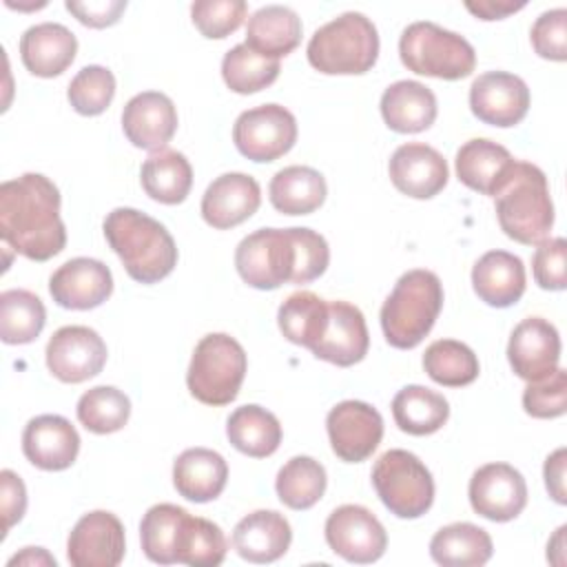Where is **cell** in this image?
Returning <instances> with one entry per match:
<instances>
[{"label": "cell", "instance_id": "ee69618b", "mask_svg": "<svg viewBox=\"0 0 567 567\" xmlns=\"http://www.w3.org/2000/svg\"><path fill=\"white\" fill-rule=\"evenodd\" d=\"M66 97L75 113L100 115L115 97V75L100 64H89L75 73L69 82Z\"/></svg>", "mask_w": 567, "mask_h": 567}, {"label": "cell", "instance_id": "f546056e", "mask_svg": "<svg viewBox=\"0 0 567 567\" xmlns=\"http://www.w3.org/2000/svg\"><path fill=\"white\" fill-rule=\"evenodd\" d=\"M301 18L284 4H266L248 18L246 44L272 60L292 53L301 42Z\"/></svg>", "mask_w": 567, "mask_h": 567}, {"label": "cell", "instance_id": "4fadbf2b", "mask_svg": "<svg viewBox=\"0 0 567 567\" xmlns=\"http://www.w3.org/2000/svg\"><path fill=\"white\" fill-rule=\"evenodd\" d=\"M332 452L346 463H361L383 439V419L365 401H341L326 416Z\"/></svg>", "mask_w": 567, "mask_h": 567}, {"label": "cell", "instance_id": "cb8c5ba5", "mask_svg": "<svg viewBox=\"0 0 567 567\" xmlns=\"http://www.w3.org/2000/svg\"><path fill=\"white\" fill-rule=\"evenodd\" d=\"M292 540L290 523L275 509H255L233 529V549L248 563L279 560Z\"/></svg>", "mask_w": 567, "mask_h": 567}, {"label": "cell", "instance_id": "ab89813d", "mask_svg": "<svg viewBox=\"0 0 567 567\" xmlns=\"http://www.w3.org/2000/svg\"><path fill=\"white\" fill-rule=\"evenodd\" d=\"M423 370L439 385L463 388L476 381L481 365L474 350L463 341L439 339L425 348Z\"/></svg>", "mask_w": 567, "mask_h": 567}, {"label": "cell", "instance_id": "f5cc1de1", "mask_svg": "<svg viewBox=\"0 0 567 567\" xmlns=\"http://www.w3.org/2000/svg\"><path fill=\"white\" fill-rule=\"evenodd\" d=\"M523 7H525V0H520V2H512V0H496V2L494 0H478V2H472V0H467L465 2V9L470 13H474L476 18H481V20H501V18L523 9Z\"/></svg>", "mask_w": 567, "mask_h": 567}, {"label": "cell", "instance_id": "7c38bea8", "mask_svg": "<svg viewBox=\"0 0 567 567\" xmlns=\"http://www.w3.org/2000/svg\"><path fill=\"white\" fill-rule=\"evenodd\" d=\"M106 343L89 326H64L47 343L49 372L62 383H82L97 377L106 363Z\"/></svg>", "mask_w": 567, "mask_h": 567}, {"label": "cell", "instance_id": "db71d44e", "mask_svg": "<svg viewBox=\"0 0 567 567\" xmlns=\"http://www.w3.org/2000/svg\"><path fill=\"white\" fill-rule=\"evenodd\" d=\"M9 565H53L55 567V558L42 547H24L20 554L9 558Z\"/></svg>", "mask_w": 567, "mask_h": 567}, {"label": "cell", "instance_id": "681fc988", "mask_svg": "<svg viewBox=\"0 0 567 567\" xmlns=\"http://www.w3.org/2000/svg\"><path fill=\"white\" fill-rule=\"evenodd\" d=\"M0 509H2V536H7V532L16 523H20V518L27 512V487L22 478L11 470L0 472Z\"/></svg>", "mask_w": 567, "mask_h": 567}, {"label": "cell", "instance_id": "bcb514c9", "mask_svg": "<svg viewBox=\"0 0 567 567\" xmlns=\"http://www.w3.org/2000/svg\"><path fill=\"white\" fill-rule=\"evenodd\" d=\"M523 408L534 419H558L567 412V372L556 368L549 377L527 383Z\"/></svg>", "mask_w": 567, "mask_h": 567}, {"label": "cell", "instance_id": "9c48e42d", "mask_svg": "<svg viewBox=\"0 0 567 567\" xmlns=\"http://www.w3.org/2000/svg\"><path fill=\"white\" fill-rule=\"evenodd\" d=\"M372 485L390 514L419 518L434 503V481L425 463L408 450L383 452L372 467Z\"/></svg>", "mask_w": 567, "mask_h": 567}, {"label": "cell", "instance_id": "f35d334b", "mask_svg": "<svg viewBox=\"0 0 567 567\" xmlns=\"http://www.w3.org/2000/svg\"><path fill=\"white\" fill-rule=\"evenodd\" d=\"M328 485L326 467L312 456H292L277 472L275 489L290 509H310L323 496Z\"/></svg>", "mask_w": 567, "mask_h": 567}, {"label": "cell", "instance_id": "d4e9b609", "mask_svg": "<svg viewBox=\"0 0 567 567\" xmlns=\"http://www.w3.org/2000/svg\"><path fill=\"white\" fill-rule=\"evenodd\" d=\"M78 53V40L60 22H40L29 27L20 38V58L29 73L55 78L71 66Z\"/></svg>", "mask_w": 567, "mask_h": 567}, {"label": "cell", "instance_id": "9a60e30c", "mask_svg": "<svg viewBox=\"0 0 567 567\" xmlns=\"http://www.w3.org/2000/svg\"><path fill=\"white\" fill-rule=\"evenodd\" d=\"M124 525L104 509L84 514L66 540V558L73 567H115L124 560Z\"/></svg>", "mask_w": 567, "mask_h": 567}, {"label": "cell", "instance_id": "d6a6232c", "mask_svg": "<svg viewBox=\"0 0 567 567\" xmlns=\"http://www.w3.org/2000/svg\"><path fill=\"white\" fill-rule=\"evenodd\" d=\"M226 436L241 454L266 458L275 454L281 443V423L266 408L248 403L230 412L226 421Z\"/></svg>", "mask_w": 567, "mask_h": 567}, {"label": "cell", "instance_id": "603a6c76", "mask_svg": "<svg viewBox=\"0 0 567 567\" xmlns=\"http://www.w3.org/2000/svg\"><path fill=\"white\" fill-rule=\"evenodd\" d=\"M122 131L137 148H166L177 131V109L168 95L159 91H142L124 104Z\"/></svg>", "mask_w": 567, "mask_h": 567}, {"label": "cell", "instance_id": "484cf974", "mask_svg": "<svg viewBox=\"0 0 567 567\" xmlns=\"http://www.w3.org/2000/svg\"><path fill=\"white\" fill-rule=\"evenodd\" d=\"M514 162L516 159L509 155V151L498 142H492L487 137H474L456 151L454 166L461 184L481 195L494 197L507 179Z\"/></svg>", "mask_w": 567, "mask_h": 567}, {"label": "cell", "instance_id": "4dcf8cb0", "mask_svg": "<svg viewBox=\"0 0 567 567\" xmlns=\"http://www.w3.org/2000/svg\"><path fill=\"white\" fill-rule=\"evenodd\" d=\"M144 193L159 204H182L193 186V168L184 153L173 148L153 151L140 171Z\"/></svg>", "mask_w": 567, "mask_h": 567}, {"label": "cell", "instance_id": "f907efd6", "mask_svg": "<svg viewBox=\"0 0 567 567\" xmlns=\"http://www.w3.org/2000/svg\"><path fill=\"white\" fill-rule=\"evenodd\" d=\"M64 7L82 24L93 27V29H104V27H111L120 20V16L126 9V2L124 0H89V2L66 0Z\"/></svg>", "mask_w": 567, "mask_h": 567}, {"label": "cell", "instance_id": "30bf717a", "mask_svg": "<svg viewBox=\"0 0 567 567\" xmlns=\"http://www.w3.org/2000/svg\"><path fill=\"white\" fill-rule=\"evenodd\" d=\"M233 142L252 162H275L295 146L297 120L281 104L248 109L235 120Z\"/></svg>", "mask_w": 567, "mask_h": 567}, {"label": "cell", "instance_id": "5bb4252c", "mask_svg": "<svg viewBox=\"0 0 567 567\" xmlns=\"http://www.w3.org/2000/svg\"><path fill=\"white\" fill-rule=\"evenodd\" d=\"M472 509L494 523L516 518L527 505V485L523 474L509 463H487L470 478Z\"/></svg>", "mask_w": 567, "mask_h": 567}, {"label": "cell", "instance_id": "8992f818", "mask_svg": "<svg viewBox=\"0 0 567 567\" xmlns=\"http://www.w3.org/2000/svg\"><path fill=\"white\" fill-rule=\"evenodd\" d=\"M306 53L319 73L361 75L377 64L379 33L370 18L346 11L312 33Z\"/></svg>", "mask_w": 567, "mask_h": 567}, {"label": "cell", "instance_id": "f6af8a7d", "mask_svg": "<svg viewBox=\"0 0 567 567\" xmlns=\"http://www.w3.org/2000/svg\"><path fill=\"white\" fill-rule=\"evenodd\" d=\"M248 13L244 0H197L190 4L193 24L204 38L221 40L237 31Z\"/></svg>", "mask_w": 567, "mask_h": 567}, {"label": "cell", "instance_id": "b9f144b4", "mask_svg": "<svg viewBox=\"0 0 567 567\" xmlns=\"http://www.w3.org/2000/svg\"><path fill=\"white\" fill-rule=\"evenodd\" d=\"M188 512L173 503H157L146 509L140 523L142 551L157 565L175 563V540L179 525Z\"/></svg>", "mask_w": 567, "mask_h": 567}, {"label": "cell", "instance_id": "7bdbcfd3", "mask_svg": "<svg viewBox=\"0 0 567 567\" xmlns=\"http://www.w3.org/2000/svg\"><path fill=\"white\" fill-rule=\"evenodd\" d=\"M78 421L93 434H111L126 425L131 416L128 396L113 385H95L78 401Z\"/></svg>", "mask_w": 567, "mask_h": 567}, {"label": "cell", "instance_id": "52a82bcc", "mask_svg": "<svg viewBox=\"0 0 567 567\" xmlns=\"http://www.w3.org/2000/svg\"><path fill=\"white\" fill-rule=\"evenodd\" d=\"M248 368L241 343L226 332L199 339L186 372L188 392L204 405H228L237 399Z\"/></svg>", "mask_w": 567, "mask_h": 567}, {"label": "cell", "instance_id": "d6986e66", "mask_svg": "<svg viewBox=\"0 0 567 567\" xmlns=\"http://www.w3.org/2000/svg\"><path fill=\"white\" fill-rule=\"evenodd\" d=\"M388 171L394 188L414 199L439 195L450 177L445 157L423 142L401 144L392 153Z\"/></svg>", "mask_w": 567, "mask_h": 567}, {"label": "cell", "instance_id": "3957f363", "mask_svg": "<svg viewBox=\"0 0 567 567\" xmlns=\"http://www.w3.org/2000/svg\"><path fill=\"white\" fill-rule=\"evenodd\" d=\"M104 237L128 277L140 284H157L177 266L175 239L164 224L142 210L113 208L104 217Z\"/></svg>", "mask_w": 567, "mask_h": 567}, {"label": "cell", "instance_id": "8d00e7d4", "mask_svg": "<svg viewBox=\"0 0 567 567\" xmlns=\"http://www.w3.org/2000/svg\"><path fill=\"white\" fill-rule=\"evenodd\" d=\"M47 323V310L38 295L24 288L0 292V339L9 346H24L38 339Z\"/></svg>", "mask_w": 567, "mask_h": 567}, {"label": "cell", "instance_id": "6da1fadb", "mask_svg": "<svg viewBox=\"0 0 567 567\" xmlns=\"http://www.w3.org/2000/svg\"><path fill=\"white\" fill-rule=\"evenodd\" d=\"M330 264L323 235L312 228H259L246 235L235 250L239 277L257 290H275L281 284H308L319 279Z\"/></svg>", "mask_w": 567, "mask_h": 567}, {"label": "cell", "instance_id": "f1b7e54d", "mask_svg": "<svg viewBox=\"0 0 567 567\" xmlns=\"http://www.w3.org/2000/svg\"><path fill=\"white\" fill-rule=\"evenodd\" d=\"M434 93L416 80H399L381 95V115L396 133H421L436 120Z\"/></svg>", "mask_w": 567, "mask_h": 567}, {"label": "cell", "instance_id": "7a4b0ae2", "mask_svg": "<svg viewBox=\"0 0 567 567\" xmlns=\"http://www.w3.org/2000/svg\"><path fill=\"white\" fill-rule=\"evenodd\" d=\"M0 237L18 255L47 261L62 252L66 228L60 217V190L40 175L24 173L0 186Z\"/></svg>", "mask_w": 567, "mask_h": 567}, {"label": "cell", "instance_id": "7402d4cb", "mask_svg": "<svg viewBox=\"0 0 567 567\" xmlns=\"http://www.w3.org/2000/svg\"><path fill=\"white\" fill-rule=\"evenodd\" d=\"M22 452L35 467L62 472L75 463L80 436L69 419L60 414H40L24 425Z\"/></svg>", "mask_w": 567, "mask_h": 567}, {"label": "cell", "instance_id": "816d5d0a", "mask_svg": "<svg viewBox=\"0 0 567 567\" xmlns=\"http://www.w3.org/2000/svg\"><path fill=\"white\" fill-rule=\"evenodd\" d=\"M565 463H567V450L558 447L556 452H551L545 461L543 474H545V487L549 492V496L558 503L565 505L567 503V489H565Z\"/></svg>", "mask_w": 567, "mask_h": 567}, {"label": "cell", "instance_id": "7dc6e473", "mask_svg": "<svg viewBox=\"0 0 567 567\" xmlns=\"http://www.w3.org/2000/svg\"><path fill=\"white\" fill-rule=\"evenodd\" d=\"M532 47L534 51L554 62L567 60V11L563 7L545 11L532 24Z\"/></svg>", "mask_w": 567, "mask_h": 567}, {"label": "cell", "instance_id": "ffe728a7", "mask_svg": "<svg viewBox=\"0 0 567 567\" xmlns=\"http://www.w3.org/2000/svg\"><path fill=\"white\" fill-rule=\"evenodd\" d=\"M261 204V188L252 175L224 173L215 177L202 197V217L217 230L235 228L250 219Z\"/></svg>", "mask_w": 567, "mask_h": 567}, {"label": "cell", "instance_id": "8fae6325", "mask_svg": "<svg viewBox=\"0 0 567 567\" xmlns=\"http://www.w3.org/2000/svg\"><path fill=\"white\" fill-rule=\"evenodd\" d=\"M323 532L330 549L343 560L357 565L379 560L388 547L385 527L363 505L348 503L332 509Z\"/></svg>", "mask_w": 567, "mask_h": 567}, {"label": "cell", "instance_id": "60d3db41", "mask_svg": "<svg viewBox=\"0 0 567 567\" xmlns=\"http://www.w3.org/2000/svg\"><path fill=\"white\" fill-rule=\"evenodd\" d=\"M279 75V60L252 51L246 42L233 47L221 60V78L226 86L239 95L257 93L270 86Z\"/></svg>", "mask_w": 567, "mask_h": 567}, {"label": "cell", "instance_id": "c3c4849f", "mask_svg": "<svg viewBox=\"0 0 567 567\" xmlns=\"http://www.w3.org/2000/svg\"><path fill=\"white\" fill-rule=\"evenodd\" d=\"M567 241L563 237L545 239L532 257V272L543 290H565L567 286Z\"/></svg>", "mask_w": 567, "mask_h": 567}, {"label": "cell", "instance_id": "ba28073f", "mask_svg": "<svg viewBox=\"0 0 567 567\" xmlns=\"http://www.w3.org/2000/svg\"><path fill=\"white\" fill-rule=\"evenodd\" d=\"M399 55L408 71L450 82L472 75L476 66L474 47L463 35L427 20L412 22L403 29Z\"/></svg>", "mask_w": 567, "mask_h": 567}, {"label": "cell", "instance_id": "e575fe53", "mask_svg": "<svg viewBox=\"0 0 567 567\" xmlns=\"http://www.w3.org/2000/svg\"><path fill=\"white\" fill-rule=\"evenodd\" d=\"M392 416L401 432L427 436L445 425L450 403L443 394L425 385H405L392 399Z\"/></svg>", "mask_w": 567, "mask_h": 567}, {"label": "cell", "instance_id": "836d02e7", "mask_svg": "<svg viewBox=\"0 0 567 567\" xmlns=\"http://www.w3.org/2000/svg\"><path fill=\"white\" fill-rule=\"evenodd\" d=\"M489 534L474 523H450L430 540V556L443 567H478L492 558Z\"/></svg>", "mask_w": 567, "mask_h": 567}, {"label": "cell", "instance_id": "74e56055", "mask_svg": "<svg viewBox=\"0 0 567 567\" xmlns=\"http://www.w3.org/2000/svg\"><path fill=\"white\" fill-rule=\"evenodd\" d=\"M226 549L228 543L217 523L202 516H184L175 540V563L215 567L226 558Z\"/></svg>", "mask_w": 567, "mask_h": 567}, {"label": "cell", "instance_id": "1f68e13d", "mask_svg": "<svg viewBox=\"0 0 567 567\" xmlns=\"http://www.w3.org/2000/svg\"><path fill=\"white\" fill-rule=\"evenodd\" d=\"M268 195L284 215H310L326 202L328 186L323 175L310 166H286L272 175Z\"/></svg>", "mask_w": 567, "mask_h": 567}, {"label": "cell", "instance_id": "d590c367", "mask_svg": "<svg viewBox=\"0 0 567 567\" xmlns=\"http://www.w3.org/2000/svg\"><path fill=\"white\" fill-rule=\"evenodd\" d=\"M277 323L290 343L312 350L328 323V301L310 290H297L279 306Z\"/></svg>", "mask_w": 567, "mask_h": 567}, {"label": "cell", "instance_id": "e0dca14e", "mask_svg": "<svg viewBox=\"0 0 567 567\" xmlns=\"http://www.w3.org/2000/svg\"><path fill=\"white\" fill-rule=\"evenodd\" d=\"M507 361L516 377L527 383L549 377L560 361V337L543 317L523 319L509 334Z\"/></svg>", "mask_w": 567, "mask_h": 567}, {"label": "cell", "instance_id": "44dd1931", "mask_svg": "<svg viewBox=\"0 0 567 567\" xmlns=\"http://www.w3.org/2000/svg\"><path fill=\"white\" fill-rule=\"evenodd\" d=\"M370 348V334L363 312L348 301H328V323L319 343L310 350L317 359L350 368L359 363Z\"/></svg>", "mask_w": 567, "mask_h": 567}, {"label": "cell", "instance_id": "2e32d148", "mask_svg": "<svg viewBox=\"0 0 567 567\" xmlns=\"http://www.w3.org/2000/svg\"><path fill=\"white\" fill-rule=\"evenodd\" d=\"M470 109L485 124L516 126L529 111V89L514 73L487 71L470 86Z\"/></svg>", "mask_w": 567, "mask_h": 567}, {"label": "cell", "instance_id": "83f0119b", "mask_svg": "<svg viewBox=\"0 0 567 567\" xmlns=\"http://www.w3.org/2000/svg\"><path fill=\"white\" fill-rule=\"evenodd\" d=\"M228 481L224 456L208 447H188L173 463V485L179 496L193 503L215 501Z\"/></svg>", "mask_w": 567, "mask_h": 567}, {"label": "cell", "instance_id": "5b68a950", "mask_svg": "<svg viewBox=\"0 0 567 567\" xmlns=\"http://www.w3.org/2000/svg\"><path fill=\"white\" fill-rule=\"evenodd\" d=\"M441 308L443 284L432 270L403 272L381 306L385 341L399 350L416 348L434 328Z\"/></svg>", "mask_w": 567, "mask_h": 567}, {"label": "cell", "instance_id": "4316f807", "mask_svg": "<svg viewBox=\"0 0 567 567\" xmlns=\"http://www.w3.org/2000/svg\"><path fill=\"white\" fill-rule=\"evenodd\" d=\"M523 259L507 250L485 252L472 268V288L492 308H509L525 292Z\"/></svg>", "mask_w": 567, "mask_h": 567}, {"label": "cell", "instance_id": "277c9868", "mask_svg": "<svg viewBox=\"0 0 567 567\" xmlns=\"http://www.w3.org/2000/svg\"><path fill=\"white\" fill-rule=\"evenodd\" d=\"M501 230L525 246L540 244L554 226V204L545 173L529 162H514L494 195Z\"/></svg>", "mask_w": 567, "mask_h": 567}, {"label": "cell", "instance_id": "ac0fdd59", "mask_svg": "<svg viewBox=\"0 0 567 567\" xmlns=\"http://www.w3.org/2000/svg\"><path fill=\"white\" fill-rule=\"evenodd\" d=\"M49 292L60 308L91 310L111 297L113 275L100 259L75 257L51 275Z\"/></svg>", "mask_w": 567, "mask_h": 567}]
</instances>
